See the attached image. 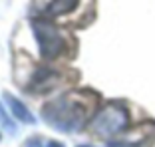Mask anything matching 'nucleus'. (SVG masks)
<instances>
[{
	"label": "nucleus",
	"instance_id": "1",
	"mask_svg": "<svg viewBox=\"0 0 155 147\" xmlns=\"http://www.w3.org/2000/svg\"><path fill=\"white\" fill-rule=\"evenodd\" d=\"M125 123H127V113L119 107H107L96 119V127L101 133H115L121 127H125Z\"/></svg>",
	"mask_w": 155,
	"mask_h": 147
},
{
	"label": "nucleus",
	"instance_id": "2",
	"mask_svg": "<svg viewBox=\"0 0 155 147\" xmlns=\"http://www.w3.org/2000/svg\"><path fill=\"white\" fill-rule=\"evenodd\" d=\"M78 4V0H54L50 4V14H66L74 10Z\"/></svg>",
	"mask_w": 155,
	"mask_h": 147
}]
</instances>
